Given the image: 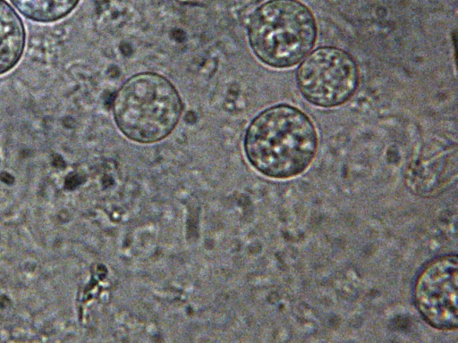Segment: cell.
Wrapping results in <instances>:
<instances>
[{"label": "cell", "mask_w": 458, "mask_h": 343, "mask_svg": "<svg viewBox=\"0 0 458 343\" xmlns=\"http://www.w3.org/2000/svg\"><path fill=\"white\" fill-rule=\"evenodd\" d=\"M25 42L26 33L21 17L7 2L0 0V75L19 63Z\"/></svg>", "instance_id": "8992f818"}, {"label": "cell", "mask_w": 458, "mask_h": 343, "mask_svg": "<svg viewBox=\"0 0 458 343\" xmlns=\"http://www.w3.org/2000/svg\"><path fill=\"white\" fill-rule=\"evenodd\" d=\"M113 110L116 125L123 135L136 142L153 143L174 130L182 104L167 79L143 72L123 84L114 96Z\"/></svg>", "instance_id": "7a4b0ae2"}, {"label": "cell", "mask_w": 458, "mask_h": 343, "mask_svg": "<svg viewBox=\"0 0 458 343\" xmlns=\"http://www.w3.org/2000/svg\"><path fill=\"white\" fill-rule=\"evenodd\" d=\"M318 135L311 120L289 105L271 106L250 123L244 150L250 164L274 179H288L303 172L318 149Z\"/></svg>", "instance_id": "6da1fadb"}, {"label": "cell", "mask_w": 458, "mask_h": 343, "mask_svg": "<svg viewBox=\"0 0 458 343\" xmlns=\"http://www.w3.org/2000/svg\"><path fill=\"white\" fill-rule=\"evenodd\" d=\"M457 278L456 254L434 258L416 278L414 304L425 322L435 329L450 330L457 328Z\"/></svg>", "instance_id": "5b68a950"}, {"label": "cell", "mask_w": 458, "mask_h": 343, "mask_svg": "<svg viewBox=\"0 0 458 343\" xmlns=\"http://www.w3.org/2000/svg\"><path fill=\"white\" fill-rule=\"evenodd\" d=\"M296 82L303 97L319 107L345 103L356 91L359 69L346 51L323 46L311 52L296 71Z\"/></svg>", "instance_id": "277c9868"}, {"label": "cell", "mask_w": 458, "mask_h": 343, "mask_svg": "<svg viewBox=\"0 0 458 343\" xmlns=\"http://www.w3.org/2000/svg\"><path fill=\"white\" fill-rule=\"evenodd\" d=\"M316 37L312 13L297 0H270L252 13L248 24L254 54L277 69L299 63L313 47Z\"/></svg>", "instance_id": "3957f363"}, {"label": "cell", "mask_w": 458, "mask_h": 343, "mask_svg": "<svg viewBox=\"0 0 458 343\" xmlns=\"http://www.w3.org/2000/svg\"><path fill=\"white\" fill-rule=\"evenodd\" d=\"M26 18L38 22H54L67 16L80 0H10Z\"/></svg>", "instance_id": "52a82bcc"}]
</instances>
